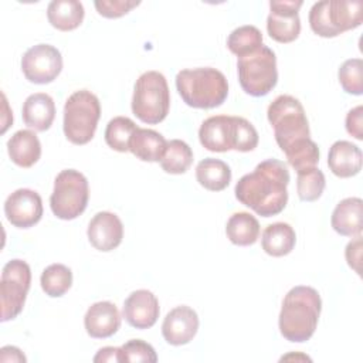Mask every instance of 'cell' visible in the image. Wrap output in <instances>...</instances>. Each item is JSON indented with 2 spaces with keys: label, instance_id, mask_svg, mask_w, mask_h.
I'll return each instance as SVG.
<instances>
[{
  "label": "cell",
  "instance_id": "obj_1",
  "mask_svg": "<svg viewBox=\"0 0 363 363\" xmlns=\"http://www.w3.org/2000/svg\"><path fill=\"white\" fill-rule=\"evenodd\" d=\"M267 116L288 163L296 172L315 167L319 162V147L311 139L308 118L299 99L291 95L277 96L269 104Z\"/></svg>",
  "mask_w": 363,
  "mask_h": 363
},
{
  "label": "cell",
  "instance_id": "obj_2",
  "mask_svg": "<svg viewBox=\"0 0 363 363\" xmlns=\"http://www.w3.org/2000/svg\"><path fill=\"white\" fill-rule=\"evenodd\" d=\"M289 172L284 162L267 159L244 174L235 184L237 200L254 210L258 216L279 214L288 203Z\"/></svg>",
  "mask_w": 363,
  "mask_h": 363
},
{
  "label": "cell",
  "instance_id": "obj_3",
  "mask_svg": "<svg viewBox=\"0 0 363 363\" xmlns=\"http://www.w3.org/2000/svg\"><path fill=\"white\" fill-rule=\"evenodd\" d=\"M322 311L319 292L306 285H298L288 291L279 312V332L294 343H302L312 337Z\"/></svg>",
  "mask_w": 363,
  "mask_h": 363
},
{
  "label": "cell",
  "instance_id": "obj_4",
  "mask_svg": "<svg viewBox=\"0 0 363 363\" xmlns=\"http://www.w3.org/2000/svg\"><path fill=\"white\" fill-rule=\"evenodd\" d=\"M176 88L184 104L197 109L217 108L228 95L227 78L221 71L211 67L179 71Z\"/></svg>",
  "mask_w": 363,
  "mask_h": 363
},
{
  "label": "cell",
  "instance_id": "obj_5",
  "mask_svg": "<svg viewBox=\"0 0 363 363\" xmlns=\"http://www.w3.org/2000/svg\"><path fill=\"white\" fill-rule=\"evenodd\" d=\"M363 21L360 0H322L309 10V26L320 37L332 38L345 31L357 28Z\"/></svg>",
  "mask_w": 363,
  "mask_h": 363
},
{
  "label": "cell",
  "instance_id": "obj_6",
  "mask_svg": "<svg viewBox=\"0 0 363 363\" xmlns=\"http://www.w3.org/2000/svg\"><path fill=\"white\" fill-rule=\"evenodd\" d=\"M170 109V92L164 75L159 71H146L135 82L132 112L145 123L162 122Z\"/></svg>",
  "mask_w": 363,
  "mask_h": 363
},
{
  "label": "cell",
  "instance_id": "obj_7",
  "mask_svg": "<svg viewBox=\"0 0 363 363\" xmlns=\"http://www.w3.org/2000/svg\"><path fill=\"white\" fill-rule=\"evenodd\" d=\"M101 116V104L95 94L88 89L75 91L64 105V133L74 145L88 143L96 130Z\"/></svg>",
  "mask_w": 363,
  "mask_h": 363
},
{
  "label": "cell",
  "instance_id": "obj_8",
  "mask_svg": "<svg viewBox=\"0 0 363 363\" xmlns=\"http://www.w3.org/2000/svg\"><path fill=\"white\" fill-rule=\"evenodd\" d=\"M237 71L240 85L245 94L264 96L274 89L278 81L275 52L262 44L252 54L238 58Z\"/></svg>",
  "mask_w": 363,
  "mask_h": 363
},
{
  "label": "cell",
  "instance_id": "obj_9",
  "mask_svg": "<svg viewBox=\"0 0 363 363\" xmlns=\"http://www.w3.org/2000/svg\"><path fill=\"white\" fill-rule=\"evenodd\" d=\"M88 199V180L81 172L65 169L57 174L50 197V207L55 217L61 220L77 218L85 211Z\"/></svg>",
  "mask_w": 363,
  "mask_h": 363
},
{
  "label": "cell",
  "instance_id": "obj_10",
  "mask_svg": "<svg viewBox=\"0 0 363 363\" xmlns=\"http://www.w3.org/2000/svg\"><path fill=\"white\" fill-rule=\"evenodd\" d=\"M30 285L31 269L26 261L16 258L3 267L0 279L1 322L17 318L23 311Z\"/></svg>",
  "mask_w": 363,
  "mask_h": 363
},
{
  "label": "cell",
  "instance_id": "obj_11",
  "mask_svg": "<svg viewBox=\"0 0 363 363\" xmlns=\"http://www.w3.org/2000/svg\"><path fill=\"white\" fill-rule=\"evenodd\" d=\"M62 69L61 52L50 44L30 47L21 57V71L34 84L44 85L52 82Z\"/></svg>",
  "mask_w": 363,
  "mask_h": 363
},
{
  "label": "cell",
  "instance_id": "obj_12",
  "mask_svg": "<svg viewBox=\"0 0 363 363\" xmlns=\"http://www.w3.org/2000/svg\"><path fill=\"white\" fill-rule=\"evenodd\" d=\"M302 0H271L269 14L267 18V31L278 43L286 44L298 38L301 33L299 9Z\"/></svg>",
  "mask_w": 363,
  "mask_h": 363
},
{
  "label": "cell",
  "instance_id": "obj_13",
  "mask_svg": "<svg viewBox=\"0 0 363 363\" xmlns=\"http://www.w3.org/2000/svg\"><path fill=\"white\" fill-rule=\"evenodd\" d=\"M4 214L17 228H30L43 217L41 196L31 189H17L4 201Z\"/></svg>",
  "mask_w": 363,
  "mask_h": 363
},
{
  "label": "cell",
  "instance_id": "obj_14",
  "mask_svg": "<svg viewBox=\"0 0 363 363\" xmlns=\"http://www.w3.org/2000/svg\"><path fill=\"white\" fill-rule=\"evenodd\" d=\"M160 313L159 301L153 292L147 289L133 291L123 302L122 315L125 320L136 329L152 328Z\"/></svg>",
  "mask_w": 363,
  "mask_h": 363
},
{
  "label": "cell",
  "instance_id": "obj_15",
  "mask_svg": "<svg viewBox=\"0 0 363 363\" xmlns=\"http://www.w3.org/2000/svg\"><path fill=\"white\" fill-rule=\"evenodd\" d=\"M199 330V316L187 305L173 308L162 323V335L172 346H182L193 340Z\"/></svg>",
  "mask_w": 363,
  "mask_h": 363
},
{
  "label": "cell",
  "instance_id": "obj_16",
  "mask_svg": "<svg viewBox=\"0 0 363 363\" xmlns=\"http://www.w3.org/2000/svg\"><path fill=\"white\" fill-rule=\"evenodd\" d=\"M86 234L94 248L108 252L122 242L123 224L116 214L111 211H99L91 218Z\"/></svg>",
  "mask_w": 363,
  "mask_h": 363
},
{
  "label": "cell",
  "instance_id": "obj_17",
  "mask_svg": "<svg viewBox=\"0 0 363 363\" xmlns=\"http://www.w3.org/2000/svg\"><path fill=\"white\" fill-rule=\"evenodd\" d=\"M84 326L94 339L111 337L121 328V313L116 305L109 301L95 302L84 316Z\"/></svg>",
  "mask_w": 363,
  "mask_h": 363
},
{
  "label": "cell",
  "instance_id": "obj_18",
  "mask_svg": "<svg viewBox=\"0 0 363 363\" xmlns=\"http://www.w3.org/2000/svg\"><path fill=\"white\" fill-rule=\"evenodd\" d=\"M233 116L216 115L207 118L201 123L199 129V139L203 147H206L207 150L223 153L233 149Z\"/></svg>",
  "mask_w": 363,
  "mask_h": 363
},
{
  "label": "cell",
  "instance_id": "obj_19",
  "mask_svg": "<svg viewBox=\"0 0 363 363\" xmlns=\"http://www.w3.org/2000/svg\"><path fill=\"white\" fill-rule=\"evenodd\" d=\"M328 166L337 177L356 176L362 170V150L349 140H336L329 149Z\"/></svg>",
  "mask_w": 363,
  "mask_h": 363
},
{
  "label": "cell",
  "instance_id": "obj_20",
  "mask_svg": "<svg viewBox=\"0 0 363 363\" xmlns=\"http://www.w3.org/2000/svg\"><path fill=\"white\" fill-rule=\"evenodd\" d=\"M363 201L359 197H347L339 201L332 213V228L345 237L360 235L363 224Z\"/></svg>",
  "mask_w": 363,
  "mask_h": 363
},
{
  "label": "cell",
  "instance_id": "obj_21",
  "mask_svg": "<svg viewBox=\"0 0 363 363\" xmlns=\"http://www.w3.org/2000/svg\"><path fill=\"white\" fill-rule=\"evenodd\" d=\"M54 118L55 104L48 94L37 92L27 96L23 104V121L28 128L37 132H44L50 129Z\"/></svg>",
  "mask_w": 363,
  "mask_h": 363
},
{
  "label": "cell",
  "instance_id": "obj_22",
  "mask_svg": "<svg viewBox=\"0 0 363 363\" xmlns=\"http://www.w3.org/2000/svg\"><path fill=\"white\" fill-rule=\"evenodd\" d=\"M7 152L14 164L28 169L38 162L41 156V143L33 130L21 129L9 139Z\"/></svg>",
  "mask_w": 363,
  "mask_h": 363
},
{
  "label": "cell",
  "instance_id": "obj_23",
  "mask_svg": "<svg viewBox=\"0 0 363 363\" xmlns=\"http://www.w3.org/2000/svg\"><path fill=\"white\" fill-rule=\"evenodd\" d=\"M166 146L163 135L147 128H138L129 142V150L143 162H160Z\"/></svg>",
  "mask_w": 363,
  "mask_h": 363
},
{
  "label": "cell",
  "instance_id": "obj_24",
  "mask_svg": "<svg viewBox=\"0 0 363 363\" xmlns=\"http://www.w3.org/2000/svg\"><path fill=\"white\" fill-rule=\"evenodd\" d=\"M84 16V6L77 0H52L47 7L50 24L60 31L75 30L82 23Z\"/></svg>",
  "mask_w": 363,
  "mask_h": 363
},
{
  "label": "cell",
  "instance_id": "obj_25",
  "mask_svg": "<svg viewBox=\"0 0 363 363\" xmlns=\"http://www.w3.org/2000/svg\"><path fill=\"white\" fill-rule=\"evenodd\" d=\"M296 242L295 230L288 223H274L265 227L261 245L262 250L271 257L288 255Z\"/></svg>",
  "mask_w": 363,
  "mask_h": 363
},
{
  "label": "cell",
  "instance_id": "obj_26",
  "mask_svg": "<svg viewBox=\"0 0 363 363\" xmlns=\"http://www.w3.org/2000/svg\"><path fill=\"white\" fill-rule=\"evenodd\" d=\"M196 179L200 186L210 191H221L231 182L230 166L214 157H206L196 167Z\"/></svg>",
  "mask_w": 363,
  "mask_h": 363
},
{
  "label": "cell",
  "instance_id": "obj_27",
  "mask_svg": "<svg viewBox=\"0 0 363 363\" xmlns=\"http://www.w3.org/2000/svg\"><path fill=\"white\" fill-rule=\"evenodd\" d=\"M225 234L228 240L235 245H252L259 235V223L252 214L247 211H238L228 218Z\"/></svg>",
  "mask_w": 363,
  "mask_h": 363
},
{
  "label": "cell",
  "instance_id": "obj_28",
  "mask_svg": "<svg viewBox=\"0 0 363 363\" xmlns=\"http://www.w3.org/2000/svg\"><path fill=\"white\" fill-rule=\"evenodd\" d=\"M193 162L191 147L180 139H172L167 142L163 157L160 159V166L166 173L182 174L186 173Z\"/></svg>",
  "mask_w": 363,
  "mask_h": 363
},
{
  "label": "cell",
  "instance_id": "obj_29",
  "mask_svg": "<svg viewBox=\"0 0 363 363\" xmlns=\"http://www.w3.org/2000/svg\"><path fill=\"white\" fill-rule=\"evenodd\" d=\"M228 50L238 58L252 54L262 47V34L255 26H241L233 30L227 38Z\"/></svg>",
  "mask_w": 363,
  "mask_h": 363
},
{
  "label": "cell",
  "instance_id": "obj_30",
  "mask_svg": "<svg viewBox=\"0 0 363 363\" xmlns=\"http://www.w3.org/2000/svg\"><path fill=\"white\" fill-rule=\"evenodd\" d=\"M40 284L45 295L62 296L72 285V271L64 264H51L43 271Z\"/></svg>",
  "mask_w": 363,
  "mask_h": 363
},
{
  "label": "cell",
  "instance_id": "obj_31",
  "mask_svg": "<svg viewBox=\"0 0 363 363\" xmlns=\"http://www.w3.org/2000/svg\"><path fill=\"white\" fill-rule=\"evenodd\" d=\"M136 129L138 126L132 119L126 116H115L106 125L105 142L116 152H129V142Z\"/></svg>",
  "mask_w": 363,
  "mask_h": 363
},
{
  "label": "cell",
  "instance_id": "obj_32",
  "mask_svg": "<svg viewBox=\"0 0 363 363\" xmlns=\"http://www.w3.org/2000/svg\"><path fill=\"white\" fill-rule=\"evenodd\" d=\"M296 191L302 201H315L318 200L325 190V174L320 169L308 167L296 172Z\"/></svg>",
  "mask_w": 363,
  "mask_h": 363
},
{
  "label": "cell",
  "instance_id": "obj_33",
  "mask_svg": "<svg viewBox=\"0 0 363 363\" xmlns=\"http://www.w3.org/2000/svg\"><path fill=\"white\" fill-rule=\"evenodd\" d=\"M339 82L345 92L362 95L363 92V61L362 58L346 60L337 72Z\"/></svg>",
  "mask_w": 363,
  "mask_h": 363
},
{
  "label": "cell",
  "instance_id": "obj_34",
  "mask_svg": "<svg viewBox=\"0 0 363 363\" xmlns=\"http://www.w3.org/2000/svg\"><path fill=\"white\" fill-rule=\"evenodd\" d=\"M233 149L238 152H251L258 145V132L254 125L242 116H233Z\"/></svg>",
  "mask_w": 363,
  "mask_h": 363
},
{
  "label": "cell",
  "instance_id": "obj_35",
  "mask_svg": "<svg viewBox=\"0 0 363 363\" xmlns=\"http://www.w3.org/2000/svg\"><path fill=\"white\" fill-rule=\"evenodd\" d=\"M122 362H152L157 360V354L152 345L142 339H130L121 346Z\"/></svg>",
  "mask_w": 363,
  "mask_h": 363
},
{
  "label": "cell",
  "instance_id": "obj_36",
  "mask_svg": "<svg viewBox=\"0 0 363 363\" xmlns=\"http://www.w3.org/2000/svg\"><path fill=\"white\" fill-rule=\"evenodd\" d=\"M139 4H140V1H136V0H96V1H94L96 11L102 17H106V18L122 17Z\"/></svg>",
  "mask_w": 363,
  "mask_h": 363
},
{
  "label": "cell",
  "instance_id": "obj_37",
  "mask_svg": "<svg viewBox=\"0 0 363 363\" xmlns=\"http://www.w3.org/2000/svg\"><path fill=\"white\" fill-rule=\"evenodd\" d=\"M346 130L357 140L363 139V106L357 105L346 115Z\"/></svg>",
  "mask_w": 363,
  "mask_h": 363
},
{
  "label": "cell",
  "instance_id": "obj_38",
  "mask_svg": "<svg viewBox=\"0 0 363 363\" xmlns=\"http://www.w3.org/2000/svg\"><path fill=\"white\" fill-rule=\"evenodd\" d=\"M345 257L349 267L353 268L360 275V259H362V237L360 235H356L354 240H352L346 245Z\"/></svg>",
  "mask_w": 363,
  "mask_h": 363
},
{
  "label": "cell",
  "instance_id": "obj_39",
  "mask_svg": "<svg viewBox=\"0 0 363 363\" xmlns=\"http://www.w3.org/2000/svg\"><path fill=\"white\" fill-rule=\"evenodd\" d=\"M94 362H122V350L121 347L106 346L98 350L94 356Z\"/></svg>",
  "mask_w": 363,
  "mask_h": 363
},
{
  "label": "cell",
  "instance_id": "obj_40",
  "mask_svg": "<svg viewBox=\"0 0 363 363\" xmlns=\"http://www.w3.org/2000/svg\"><path fill=\"white\" fill-rule=\"evenodd\" d=\"M0 362H26V356L16 346H4L0 350Z\"/></svg>",
  "mask_w": 363,
  "mask_h": 363
}]
</instances>
